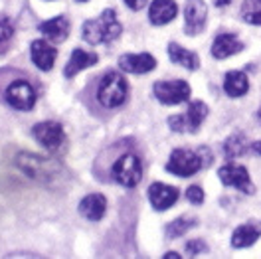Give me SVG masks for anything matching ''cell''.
Wrapping results in <instances>:
<instances>
[{"label":"cell","mask_w":261,"mask_h":259,"mask_svg":"<svg viewBox=\"0 0 261 259\" xmlns=\"http://www.w3.org/2000/svg\"><path fill=\"white\" fill-rule=\"evenodd\" d=\"M204 249H206V243L202 242V240H194V242L186 243V253H188V255H198V253H202Z\"/></svg>","instance_id":"obj_28"},{"label":"cell","mask_w":261,"mask_h":259,"mask_svg":"<svg viewBox=\"0 0 261 259\" xmlns=\"http://www.w3.org/2000/svg\"><path fill=\"white\" fill-rule=\"evenodd\" d=\"M224 89L229 97H242L247 93L249 89V81H247V75L242 73V71H229L226 73V80H224Z\"/></svg>","instance_id":"obj_21"},{"label":"cell","mask_w":261,"mask_h":259,"mask_svg":"<svg viewBox=\"0 0 261 259\" xmlns=\"http://www.w3.org/2000/svg\"><path fill=\"white\" fill-rule=\"evenodd\" d=\"M32 135L34 139L49 152H58L65 139L64 125L58 123V121H42V123L34 125Z\"/></svg>","instance_id":"obj_8"},{"label":"cell","mask_w":261,"mask_h":259,"mask_svg":"<svg viewBox=\"0 0 261 259\" xmlns=\"http://www.w3.org/2000/svg\"><path fill=\"white\" fill-rule=\"evenodd\" d=\"M216 2V6H228L231 0H214Z\"/></svg>","instance_id":"obj_31"},{"label":"cell","mask_w":261,"mask_h":259,"mask_svg":"<svg viewBox=\"0 0 261 259\" xmlns=\"http://www.w3.org/2000/svg\"><path fill=\"white\" fill-rule=\"evenodd\" d=\"M38 30L44 34L49 42L60 44V42H64L65 38L69 36V22H67V18H64V16H56V18H51V20L42 22V24L38 26Z\"/></svg>","instance_id":"obj_19"},{"label":"cell","mask_w":261,"mask_h":259,"mask_svg":"<svg viewBox=\"0 0 261 259\" xmlns=\"http://www.w3.org/2000/svg\"><path fill=\"white\" fill-rule=\"evenodd\" d=\"M244 49V44L233 34H220L212 44V56L216 60H226Z\"/></svg>","instance_id":"obj_17"},{"label":"cell","mask_w":261,"mask_h":259,"mask_svg":"<svg viewBox=\"0 0 261 259\" xmlns=\"http://www.w3.org/2000/svg\"><path fill=\"white\" fill-rule=\"evenodd\" d=\"M125 4L129 6L130 10H143L147 6V0H125Z\"/></svg>","instance_id":"obj_29"},{"label":"cell","mask_w":261,"mask_h":259,"mask_svg":"<svg viewBox=\"0 0 261 259\" xmlns=\"http://www.w3.org/2000/svg\"><path fill=\"white\" fill-rule=\"evenodd\" d=\"M257 240H259V229L255 226L245 224V226H240L233 231V236H231V245H233L236 249H245V247L253 245Z\"/></svg>","instance_id":"obj_22"},{"label":"cell","mask_w":261,"mask_h":259,"mask_svg":"<svg viewBox=\"0 0 261 259\" xmlns=\"http://www.w3.org/2000/svg\"><path fill=\"white\" fill-rule=\"evenodd\" d=\"M80 2H87V0H80Z\"/></svg>","instance_id":"obj_34"},{"label":"cell","mask_w":261,"mask_h":259,"mask_svg":"<svg viewBox=\"0 0 261 259\" xmlns=\"http://www.w3.org/2000/svg\"><path fill=\"white\" fill-rule=\"evenodd\" d=\"M242 18L247 24L261 26V0H244V4H242Z\"/></svg>","instance_id":"obj_24"},{"label":"cell","mask_w":261,"mask_h":259,"mask_svg":"<svg viewBox=\"0 0 261 259\" xmlns=\"http://www.w3.org/2000/svg\"><path fill=\"white\" fill-rule=\"evenodd\" d=\"M200 168H204V162H202L200 152L188 150V148H176V150H172L170 159L166 162V170L170 174L182 176V178L192 176Z\"/></svg>","instance_id":"obj_5"},{"label":"cell","mask_w":261,"mask_h":259,"mask_svg":"<svg viewBox=\"0 0 261 259\" xmlns=\"http://www.w3.org/2000/svg\"><path fill=\"white\" fill-rule=\"evenodd\" d=\"M14 36V26L6 16H0V42H6Z\"/></svg>","instance_id":"obj_26"},{"label":"cell","mask_w":261,"mask_h":259,"mask_svg":"<svg viewBox=\"0 0 261 259\" xmlns=\"http://www.w3.org/2000/svg\"><path fill=\"white\" fill-rule=\"evenodd\" d=\"M99 62V58L95 54H91V51H85V49H73L71 51V58H69V62L65 65L64 69V75L67 80H71L75 73H80L82 69L85 67H91V65H95Z\"/></svg>","instance_id":"obj_18"},{"label":"cell","mask_w":261,"mask_h":259,"mask_svg":"<svg viewBox=\"0 0 261 259\" xmlns=\"http://www.w3.org/2000/svg\"><path fill=\"white\" fill-rule=\"evenodd\" d=\"M245 141L244 137H240V135H233V137H229L228 141L224 143V154L228 157V159H236V157H242L245 152Z\"/></svg>","instance_id":"obj_25"},{"label":"cell","mask_w":261,"mask_h":259,"mask_svg":"<svg viewBox=\"0 0 261 259\" xmlns=\"http://www.w3.org/2000/svg\"><path fill=\"white\" fill-rule=\"evenodd\" d=\"M186 198H188L192 204L200 206V204L204 202V190H202L200 186H190V188L186 190Z\"/></svg>","instance_id":"obj_27"},{"label":"cell","mask_w":261,"mask_h":259,"mask_svg":"<svg viewBox=\"0 0 261 259\" xmlns=\"http://www.w3.org/2000/svg\"><path fill=\"white\" fill-rule=\"evenodd\" d=\"M18 168L40 184H56L64 176V166L54 159L38 157L34 152H18L16 157Z\"/></svg>","instance_id":"obj_1"},{"label":"cell","mask_w":261,"mask_h":259,"mask_svg":"<svg viewBox=\"0 0 261 259\" xmlns=\"http://www.w3.org/2000/svg\"><path fill=\"white\" fill-rule=\"evenodd\" d=\"M105 212H107V198L103 194H99V192L87 194L80 202V214H82L83 218L91 220V222L101 220L105 216Z\"/></svg>","instance_id":"obj_16"},{"label":"cell","mask_w":261,"mask_h":259,"mask_svg":"<svg viewBox=\"0 0 261 259\" xmlns=\"http://www.w3.org/2000/svg\"><path fill=\"white\" fill-rule=\"evenodd\" d=\"M164 257H168V259H178L180 255H178V253H174V251H170V253H166Z\"/></svg>","instance_id":"obj_32"},{"label":"cell","mask_w":261,"mask_h":259,"mask_svg":"<svg viewBox=\"0 0 261 259\" xmlns=\"http://www.w3.org/2000/svg\"><path fill=\"white\" fill-rule=\"evenodd\" d=\"M218 176H220V180H222L224 184L233 186V188L242 190L245 194H253V192H255V188H253V184H251V178H249V172L245 170L244 166H240V164H233V162L224 164V166L218 170Z\"/></svg>","instance_id":"obj_10"},{"label":"cell","mask_w":261,"mask_h":259,"mask_svg":"<svg viewBox=\"0 0 261 259\" xmlns=\"http://www.w3.org/2000/svg\"><path fill=\"white\" fill-rule=\"evenodd\" d=\"M30 56H32V62L36 64L38 69L49 71L56 64L58 49L54 48L51 44H48L46 40H34L32 46H30Z\"/></svg>","instance_id":"obj_14"},{"label":"cell","mask_w":261,"mask_h":259,"mask_svg":"<svg viewBox=\"0 0 261 259\" xmlns=\"http://www.w3.org/2000/svg\"><path fill=\"white\" fill-rule=\"evenodd\" d=\"M168 56H170V60L174 62V64L182 65V67H186V69H198L200 67V60H198V56H196L194 51H190V49L182 48L178 44H168Z\"/></svg>","instance_id":"obj_20"},{"label":"cell","mask_w":261,"mask_h":259,"mask_svg":"<svg viewBox=\"0 0 261 259\" xmlns=\"http://www.w3.org/2000/svg\"><path fill=\"white\" fill-rule=\"evenodd\" d=\"M123 32V26L119 24L117 20V12L113 8H107L103 10V14L95 20H87L83 24V40L91 46H97V44H105V42H113L117 40Z\"/></svg>","instance_id":"obj_2"},{"label":"cell","mask_w":261,"mask_h":259,"mask_svg":"<svg viewBox=\"0 0 261 259\" xmlns=\"http://www.w3.org/2000/svg\"><path fill=\"white\" fill-rule=\"evenodd\" d=\"M257 117H259V121H261V109H259V113H257Z\"/></svg>","instance_id":"obj_33"},{"label":"cell","mask_w":261,"mask_h":259,"mask_svg":"<svg viewBox=\"0 0 261 259\" xmlns=\"http://www.w3.org/2000/svg\"><path fill=\"white\" fill-rule=\"evenodd\" d=\"M4 99L18 111H32L36 103V89L28 80H12L4 89Z\"/></svg>","instance_id":"obj_6"},{"label":"cell","mask_w":261,"mask_h":259,"mask_svg":"<svg viewBox=\"0 0 261 259\" xmlns=\"http://www.w3.org/2000/svg\"><path fill=\"white\" fill-rule=\"evenodd\" d=\"M178 196H180L178 188L163 184V182H154L148 188V200H150V204H152L154 210H161V212L168 210L170 206L176 204Z\"/></svg>","instance_id":"obj_12"},{"label":"cell","mask_w":261,"mask_h":259,"mask_svg":"<svg viewBox=\"0 0 261 259\" xmlns=\"http://www.w3.org/2000/svg\"><path fill=\"white\" fill-rule=\"evenodd\" d=\"M119 67L127 73H135V75H143L148 73L156 67V60L150 54H125L119 58Z\"/></svg>","instance_id":"obj_13"},{"label":"cell","mask_w":261,"mask_h":259,"mask_svg":"<svg viewBox=\"0 0 261 259\" xmlns=\"http://www.w3.org/2000/svg\"><path fill=\"white\" fill-rule=\"evenodd\" d=\"M127 97H129L127 80L117 71H107L97 85L99 103L107 109H117L127 101Z\"/></svg>","instance_id":"obj_3"},{"label":"cell","mask_w":261,"mask_h":259,"mask_svg":"<svg viewBox=\"0 0 261 259\" xmlns=\"http://www.w3.org/2000/svg\"><path fill=\"white\" fill-rule=\"evenodd\" d=\"M249 148H251V150H253L255 154H259V157H261V141H257V143H253V145L249 146Z\"/></svg>","instance_id":"obj_30"},{"label":"cell","mask_w":261,"mask_h":259,"mask_svg":"<svg viewBox=\"0 0 261 259\" xmlns=\"http://www.w3.org/2000/svg\"><path fill=\"white\" fill-rule=\"evenodd\" d=\"M184 16H186V28L184 32L188 36H196L204 30L206 20H208V6L204 4V0H188L186 8H184Z\"/></svg>","instance_id":"obj_11"},{"label":"cell","mask_w":261,"mask_h":259,"mask_svg":"<svg viewBox=\"0 0 261 259\" xmlns=\"http://www.w3.org/2000/svg\"><path fill=\"white\" fill-rule=\"evenodd\" d=\"M178 14V6L174 0H154L148 8V20L154 26H164L172 22Z\"/></svg>","instance_id":"obj_15"},{"label":"cell","mask_w":261,"mask_h":259,"mask_svg":"<svg viewBox=\"0 0 261 259\" xmlns=\"http://www.w3.org/2000/svg\"><path fill=\"white\" fill-rule=\"evenodd\" d=\"M206 117H208V107L204 105V101H192L184 115H172L168 119V127L174 133H194L200 129Z\"/></svg>","instance_id":"obj_7"},{"label":"cell","mask_w":261,"mask_h":259,"mask_svg":"<svg viewBox=\"0 0 261 259\" xmlns=\"http://www.w3.org/2000/svg\"><path fill=\"white\" fill-rule=\"evenodd\" d=\"M154 97L163 105H178L190 97V85L182 80L156 81L154 83Z\"/></svg>","instance_id":"obj_9"},{"label":"cell","mask_w":261,"mask_h":259,"mask_svg":"<svg viewBox=\"0 0 261 259\" xmlns=\"http://www.w3.org/2000/svg\"><path fill=\"white\" fill-rule=\"evenodd\" d=\"M194 226H196L194 218H190V216H180V218H176L174 222H170V224L166 226V238H170V240L180 238V236H184L190 227H194Z\"/></svg>","instance_id":"obj_23"},{"label":"cell","mask_w":261,"mask_h":259,"mask_svg":"<svg viewBox=\"0 0 261 259\" xmlns=\"http://www.w3.org/2000/svg\"><path fill=\"white\" fill-rule=\"evenodd\" d=\"M111 174H113L115 182H119L121 186L125 188H135L141 178H143V164L141 159L133 152H125L121 154L117 161L113 162V168H111Z\"/></svg>","instance_id":"obj_4"}]
</instances>
